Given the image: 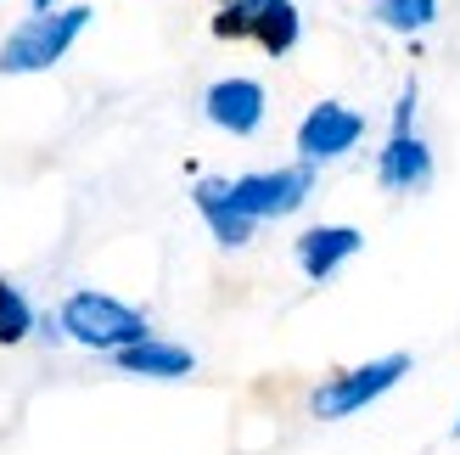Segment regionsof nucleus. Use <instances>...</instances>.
Returning a JSON list of instances; mask_svg holds the SVG:
<instances>
[{"label":"nucleus","instance_id":"nucleus-5","mask_svg":"<svg viewBox=\"0 0 460 455\" xmlns=\"http://www.w3.org/2000/svg\"><path fill=\"white\" fill-rule=\"evenodd\" d=\"M365 135V112L342 107V102H314L304 112V124H297V157L314 169V164H332V157L354 152Z\"/></svg>","mask_w":460,"mask_h":455},{"label":"nucleus","instance_id":"nucleus-16","mask_svg":"<svg viewBox=\"0 0 460 455\" xmlns=\"http://www.w3.org/2000/svg\"><path fill=\"white\" fill-rule=\"evenodd\" d=\"M34 12H57V0H34Z\"/></svg>","mask_w":460,"mask_h":455},{"label":"nucleus","instance_id":"nucleus-17","mask_svg":"<svg viewBox=\"0 0 460 455\" xmlns=\"http://www.w3.org/2000/svg\"><path fill=\"white\" fill-rule=\"evenodd\" d=\"M455 439H460V416H455Z\"/></svg>","mask_w":460,"mask_h":455},{"label":"nucleus","instance_id":"nucleus-8","mask_svg":"<svg viewBox=\"0 0 460 455\" xmlns=\"http://www.w3.org/2000/svg\"><path fill=\"white\" fill-rule=\"evenodd\" d=\"M191 202H197V214L208 219L214 242H219V247H230V254H236V247H247V242H252V231H259V225H252V219L236 209V202H230V180H197Z\"/></svg>","mask_w":460,"mask_h":455},{"label":"nucleus","instance_id":"nucleus-18","mask_svg":"<svg viewBox=\"0 0 460 455\" xmlns=\"http://www.w3.org/2000/svg\"><path fill=\"white\" fill-rule=\"evenodd\" d=\"M219 6H236V0H219Z\"/></svg>","mask_w":460,"mask_h":455},{"label":"nucleus","instance_id":"nucleus-3","mask_svg":"<svg viewBox=\"0 0 460 455\" xmlns=\"http://www.w3.org/2000/svg\"><path fill=\"white\" fill-rule=\"evenodd\" d=\"M404 377H410V354L365 360V366L337 371L332 382H320V388L309 394V416H314V422H342V416L365 411V405H376L382 394H394Z\"/></svg>","mask_w":460,"mask_h":455},{"label":"nucleus","instance_id":"nucleus-1","mask_svg":"<svg viewBox=\"0 0 460 455\" xmlns=\"http://www.w3.org/2000/svg\"><path fill=\"white\" fill-rule=\"evenodd\" d=\"M57 326H62V337H74V343L96 349V354H107V360L152 337V326H146V315H141V309H129V304H119V299H107V292H96V287L67 292L62 309H57Z\"/></svg>","mask_w":460,"mask_h":455},{"label":"nucleus","instance_id":"nucleus-12","mask_svg":"<svg viewBox=\"0 0 460 455\" xmlns=\"http://www.w3.org/2000/svg\"><path fill=\"white\" fill-rule=\"evenodd\" d=\"M371 17L394 34H421L438 22V0H371Z\"/></svg>","mask_w":460,"mask_h":455},{"label":"nucleus","instance_id":"nucleus-9","mask_svg":"<svg viewBox=\"0 0 460 455\" xmlns=\"http://www.w3.org/2000/svg\"><path fill=\"white\" fill-rule=\"evenodd\" d=\"M376 180L387 192H421L432 180V147L421 135H387V147L376 157Z\"/></svg>","mask_w":460,"mask_h":455},{"label":"nucleus","instance_id":"nucleus-14","mask_svg":"<svg viewBox=\"0 0 460 455\" xmlns=\"http://www.w3.org/2000/svg\"><path fill=\"white\" fill-rule=\"evenodd\" d=\"M252 17H259V0L219 6V12H214V34H219V40H252Z\"/></svg>","mask_w":460,"mask_h":455},{"label":"nucleus","instance_id":"nucleus-13","mask_svg":"<svg viewBox=\"0 0 460 455\" xmlns=\"http://www.w3.org/2000/svg\"><path fill=\"white\" fill-rule=\"evenodd\" d=\"M40 326V315L29 304V292H17L6 276H0V343H22Z\"/></svg>","mask_w":460,"mask_h":455},{"label":"nucleus","instance_id":"nucleus-7","mask_svg":"<svg viewBox=\"0 0 460 455\" xmlns=\"http://www.w3.org/2000/svg\"><path fill=\"white\" fill-rule=\"evenodd\" d=\"M359 247H365V236L354 225H309V231L292 242V254H297V270H304L309 281H326L332 270H342L359 254Z\"/></svg>","mask_w":460,"mask_h":455},{"label":"nucleus","instance_id":"nucleus-15","mask_svg":"<svg viewBox=\"0 0 460 455\" xmlns=\"http://www.w3.org/2000/svg\"><path fill=\"white\" fill-rule=\"evenodd\" d=\"M394 135H416V85L399 90V107H394Z\"/></svg>","mask_w":460,"mask_h":455},{"label":"nucleus","instance_id":"nucleus-10","mask_svg":"<svg viewBox=\"0 0 460 455\" xmlns=\"http://www.w3.org/2000/svg\"><path fill=\"white\" fill-rule=\"evenodd\" d=\"M112 366L129 371V377H152V382H174V377H191L197 371V354L186 343H169V337H146L124 354H112Z\"/></svg>","mask_w":460,"mask_h":455},{"label":"nucleus","instance_id":"nucleus-11","mask_svg":"<svg viewBox=\"0 0 460 455\" xmlns=\"http://www.w3.org/2000/svg\"><path fill=\"white\" fill-rule=\"evenodd\" d=\"M297 34H304V17H297L292 0H259V17H252V40L264 45L270 57H287Z\"/></svg>","mask_w":460,"mask_h":455},{"label":"nucleus","instance_id":"nucleus-2","mask_svg":"<svg viewBox=\"0 0 460 455\" xmlns=\"http://www.w3.org/2000/svg\"><path fill=\"white\" fill-rule=\"evenodd\" d=\"M84 22H90V6L29 12L6 40H0V74H45V67H57L62 51L84 34Z\"/></svg>","mask_w":460,"mask_h":455},{"label":"nucleus","instance_id":"nucleus-6","mask_svg":"<svg viewBox=\"0 0 460 455\" xmlns=\"http://www.w3.org/2000/svg\"><path fill=\"white\" fill-rule=\"evenodd\" d=\"M264 107H270V96H264V85L259 79H219V85H208V96H202V112H208V124H219L225 135H252L264 124Z\"/></svg>","mask_w":460,"mask_h":455},{"label":"nucleus","instance_id":"nucleus-4","mask_svg":"<svg viewBox=\"0 0 460 455\" xmlns=\"http://www.w3.org/2000/svg\"><path fill=\"white\" fill-rule=\"evenodd\" d=\"M314 192V169L309 164H287V169H259V174H242V180H230V202L252 219V225H264V219H281L292 209H304V197Z\"/></svg>","mask_w":460,"mask_h":455}]
</instances>
